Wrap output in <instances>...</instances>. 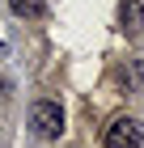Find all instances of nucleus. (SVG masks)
<instances>
[{"instance_id": "1", "label": "nucleus", "mask_w": 144, "mask_h": 148, "mask_svg": "<svg viewBox=\"0 0 144 148\" xmlns=\"http://www.w3.org/2000/svg\"><path fill=\"white\" fill-rule=\"evenodd\" d=\"M30 131L38 140H59L64 136V110H59V102L38 97V102L30 106Z\"/></svg>"}, {"instance_id": "4", "label": "nucleus", "mask_w": 144, "mask_h": 148, "mask_svg": "<svg viewBox=\"0 0 144 148\" xmlns=\"http://www.w3.org/2000/svg\"><path fill=\"white\" fill-rule=\"evenodd\" d=\"M9 9L21 17V21H43L47 17V0H9Z\"/></svg>"}, {"instance_id": "5", "label": "nucleus", "mask_w": 144, "mask_h": 148, "mask_svg": "<svg viewBox=\"0 0 144 148\" xmlns=\"http://www.w3.org/2000/svg\"><path fill=\"white\" fill-rule=\"evenodd\" d=\"M119 80H123L132 93H140V89H144V64H140V59H127V64L119 68Z\"/></svg>"}, {"instance_id": "2", "label": "nucleus", "mask_w": 144, "mask_h": 148, "mask_svg": "<svg viewBox=\"0 0 144 148\" xmlns=\"http://www.w3.org/2000/svg\"><path fill=\"white\" fill-rule=\"evenodd\" d=\"M102 144H106V148H140L144 144V123L132 119V114H123V119H114V123L106 127Z\"/></svg>"}, {"instance_id": "3", "label": "nucleus", "mask_w": 144, "mask_h": 148, "mask_svg": "<svg viewBox=\"0 0 144 148\" xmlns=\"http://www.w3.org/2000/svg\"><path fill=\"white\" fill-rule=\"evenodd\" d=\"M119 21H123V30L132 38H140L144 34V0H123L119 4Z\"/></svg>"}]
</instances>
